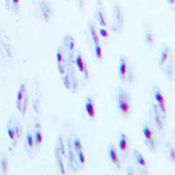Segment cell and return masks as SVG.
Wrapping results in <instances>:
<instances>
[{"label": "cell", "mask_w": 175, "mask_h": 175, "mask_svg": "<svg viewBox=\"0 0 175 175\" xmlns=\"http://www.w3.org/2000/svg\"><path fill=\"white\" fill-rule=\"evenodd\" d=\"M116 104L119 113L124 117H129L132 111V99L130 93L121 86H117L115 90Z\"/></svg>", "instance_id": "1"}, {"label": "cell", "mask_w": 175, "mask_h": 175, "mask_svg": "<svg viewBox=\"0 0 175 175\" xmlns=\"http://www.w3.org/2000/svg\"><path fill=\"white\" fill-rule=\"evenodd\" d=\"M117 74L120 81L124 84L131 85L136 80L133 67L125 55H121L119 57Z\"/></svg>", "instance_id": "2"}, {"label": "cell", "mask_w": 175, "mask_h": 175, "mask_svg": "<svg viewBox=\"0 0 175 175\" xmlns=\"http://www.w3.org/2000/svg\"><path fill=\"white\" fill-rule=\"evenodd\" d=\"M28 90H27V86L26 82H21L19 86V89L17 91V96H16V108L19 111V113L25 116L27 107H28Z\"/></svg>", "instance_id": "3"}, {"label": "cell", "mask_w": 175, "mask_h": 175, "mask_svg": "<svg viewBox=\"0 0 175 175\" xmlns=\"http://www.w3.org/2000/svg\"><path fill=\"white\" fill-rule=\"evenodd\" d=\"M113 23L110 26V30L120 32L125 26V14L120 4L115 3L113 5Z\"/></svg>", "instance_id": "4"}, {"label": "cell", "mask_w": 175, "mask_h": 175, "mask_svg": "<svg viewBox=\"0 0 175 175\" xmlns=\"http://www.w3.org/2000/svg\"><path fill=\"white\" fill-rule=\"evenodd\" d=\"M142 134H143V137L146 147L151 151H155L157 148V140H156L155 132L153 131L152 127L147 124L144 125L142 128Z\"/></svg>", "instance_id": "5"}, {"label": "cell", "mask_w": 175, "mask_h": 175, "mask_svg": "<svg viewBox=\"0 0 175 175\" xmlns=\"http://www.w3.org/2000/svg\"><path fill=\"white\" fill-rule=\"evenodd\" d=\"M152 96L155 101V104L158 106L160 112L164 116L166 117L167 113V102L162 90L158 86H153L152 88Z\"/></svg>", "instance_id": "6"}, {"label": "cell", "mask_w": 175, "mask_h": 175, "mask_svg": "<svg viewBox=\"0 0 175 175\" xmlns=\"http://www.w3.org/2000/svg\"><path fill=\"white\" fill-rule=\"evenodd\" d=\"M150 114L156 128L160 131H163L165 128V122L166 117L163 116V114L160 112V110H159V108H158V106L155 103H152L151 105Z\"/></svg>", "instance_id": "7"}, {"label": "cell", "mask_w": 175, "mask_h": 175, "mask_svg": "<svg viewBox=\"0 0 175 175\" xmlns=\"http://www.w3.org/2000/svg\"><path fill=\"white\" fill-rule=\"evenodd\" d=\"M74 62L78 69V71L82 75L85 80H89L90 78V72L89 67L82 56V54L80 51H75V54L74 55Z\"/></svg>", "instance_id": "8"}, {"label": "cell", "mask_w": 175, "mask_h": 175, "mask_svg": "<svg viewBox=\"0 0 175 175\" xmlns=\"http://www.w3.org/2000/svg\"><path fill=\"white\" fill-rule=\"evenodd\" d=\"M65 49L62 46H59L56 52V64H57V68L59 73L62 75L68 67L67 63V54L65 52Z\"/></svg>", "instance_id": "9"}, {"label": "cell", "mask_w": 175, "mask_h": 175, "mask_svg": "<svg viewBox=\"0 0 175 175\" xmlns=\"http://www.w3.org/2000/svg\"><path fill=\"white\" fill-rule=\"evenodd\" d=\"M96 17L97 22L102 27H106L108 23L106 20V13H105V8L102 5L101 0H96Z\"/></svg>", "instance_id": "10"}, {"label": "cell", "mask_w": 175, "mask_h": 175, "mask_svg": "<svg viewBox=\"0 0 175 175\" xmlns=\"http://www.w3.org/2000/svg\"><path fill=\"white\" fill-rule=\"evenodd\" d=\"M172 55V51L169 45L163 44V46L160 48V55H159V66L160 68L163 67V66L167 62V61L171 58Z\"/></svg>", "instance_id": "11"}, {"label": "cell", "mask_w": 175, "mask_h": 175, "mask_svg": "<svg viewBox=\"0 0 175 175\" xmlns=\"http://www.w3.org/2000/svg\"><path fill=\"white\" fill-rule=\"evenodd\" d=\"M84 106H85V110H86L88 116L90 119H95L97 115V110H96L94 98L91 96H88L86 97Z\"/></svg>", "instance_id": "12"}, {"label": "cell", "mask_w": 175, "mask_h": 175, "mask_svg": "<svg viewBox=\"0 0 175 175\" xmlns=\"http://www.w3.org/2000/svg\"><path fill=\"white\" fill-rule=\"evenodd\" d=\"M108 155L110 158V162L117 168V169H121L122 167V162H121V159L120 156L118 154V150L117 148L113 145H110L108 147Z\"/></svg>", "instance_id": "13"}, {"label": "cell", "mask_w": 175, "mask_h": 175, "mask_svg": "<svg viewBox=\"0 0 175 175\" xmlns=\"http://www.w3.org/2000/svg\"><path fill=\"white\" fill-rule=\"evenodd\" d=\"M39 7L41 16L43 17V20L46 22L49 21L52 17V9L50 4L47 2V0H39Z\"/></svg>", "instance_id": "14"}, {"label": "cell", "mask_w": 175, "mask_h": 175, "mask_svg": "<svg viewBox=\"0 0 175 175\" xmlns=\"http://www.w3.org/2000/svg\"><path fill=\"white\" fill-rule=\"evenodd\" d=\"M67 157H68V162H69V166L74 171H76L79 167L78 165V161L76 159V155L75 152L72 147V144L70 139H68L67 141Z\"/></svg>", "instance_id": "15"}, {"label": "cell", "mask_w": 175, "mask_h": 175, "mask_svg": "<svg viewBox=\"0 0 175 175\" xmlns=\"http://www.w3.org/2000/svg\"><path fill=\"white\" fill-rule=\"evenodd\" d=\"M33 138H34V144L35 147H40L43 142H44V135L42 132V127L40 122H36L34 125V131H33Z\"/></svg>", "instance_id": "16"}, {"label": "cell", "mask_w": 175, "mask_h": 175, "mask_svg": "<svg viewBox=\"0 0 175 175\" xmlns=\"http://www.w3.org/2000/svg\"><path fill=\"white\" fill-rule=\"evenodd\" d=\"M118 149L124 155H127L129 153V150H130L129 139H128L127 135L124 132H121L119 135Z\"/></svg>", "instance_id": "17"}, {"label": "cell", "mask_w": 175, "mask_h": 175, "mask_svg": "<svg viewBox=\"0 0 175 175\" xmlns=\"http://www.w3.org/2000/svg\"><path fill=\"white\" fill-rule=\"evenodd\" d=\"M162 69H163V72H164L165 75L170 81L174 80V60H173V55H172L171 58L167 61V62L163 66Z\"/></svg>", "instance_id": "18"}, {"label": "cell", "mask_w": 175, "mask_h": 175, "mask_svg": "<svg viewBox=\"0 0 175 175\" xmlns=\"http://www.w3.org/2000/svg\"><path fill=\"white\" fill-rule=\"evenodd\" d=\"M55 161L57 164V168L58 171L61 174H66V169H65V166H64V162H63V155L61 154L57 144L55 145Z\"/></svg>", "instance_id": "19"}, {"label": "cell", "mask_w": 175, "mask_h": 175, "mask_svg": "<svg viewBox=\"0 0 175 175\" xmlns=\"http://www.w3.org/2000/svg\"><path fill=\"white\" fill-rule=\"evenodd\" d=\"M88 30H89L90 38L93 41L94 45H100L101 44V39H100V35L98 33V31L96 30V26L92 21H89L88 23Z\"/></svg>", "instance_id": "20"}, {"label": "cell", "mask_w": 175, "mask_h": 175, "mask_svg": "<svg viewBox=\"0 0 175 175\" xmlns=\"http://www.w3.org/2000/svg\"><path fill=\"white\" fill-rule=\"evenodd\" d=\"M34 148H35V144H34L33 135H32V132L29 131L26 132V137H25V149L27 152L30 153L33 151Z\"/></svg>", "instance_id": "21"}, {"label": "cell", "mask_w": 175, "mask_h": 175, "mask_svg": "<svg viewBox=\"0 0 175 175\" xmlns=\"http://www.w3.org/2000/svg\"><path fill=\"white\" fill-rule=\"evenodd\" d=\"M144 40H145V44L150 46H152L155 44V34H154L151 27L148 26L146 29H145Z\"/></svg>", "instance_id": "22"}, {"label": "cell", "mask_w": 175, "mask_h": 175, "mask_svg": "<svg viewBox=\"0 0 175 175\" xmlns=\"http://www.w3.org/2000/svg\"><path fill=\"white\" fill-rule=\"evenodd\" d=\"M7 134L11 139V145H12V147H15L16 145H17V142H18V137H17V135H16V131H15V129H14V125H13V118H11L9 122V125L7 127Z\"/></svg>", "instance_id": "23"}, {"label": "cell", "mask_w": 175, "mask_h": 175, "mask_svg": "<svg viewBox=\"0 0 175 175\" xmlns=\"http://www.w3.org/2000/svg\"><path fill=\"white\" fill-rule=\"evenodd\" d=\"M133 154H134V158H135V160H136V163L137 164V166H141L143 168L148 167V162L145 160L143 154L137 149H136V148L133 149Z\"/></svg>", "instance_id": "24"}, {"label": "cell", "mask_w": 175, "mask_h": 175, "mask_svg": "<svg viewBox=\"0 0 175 175\" xmlns=\"http://www.w3.org/2000/svg\"><path fill=\"white\" fill-rule=\"evenodd\" d=\"M40 84L37 83L36 89L34 90V97H33V110L35 112L39 113L40 111Z\"/></svg>", "instance_id": "25"}, {"label": "cell", "mask_w": 175, "mask_h": 175, "mask_svg": "<svg viewBox=\"0 0 175 175\" xmlns=\"http://www.w3.org/2000/svg\"><path fill=\"white\" fill-rule=\"evenodd\" d=\"M72 147L75 151V153H77L78 151H82L83 150V145H82V143H81V140L80 137H75L73 139H72Z\"/></svg>", "instance_id": "26"}, {"label": "cell", "mask_w": 175, "mask_h": 175, "mask_svg": "<svg viewBox=\"0 0 175 175\" xmlns=\"http://www.w3.org/2000/svg\"><path fill=\"white\" fill-rule=\"evenodd\" d=\"M166 154H167V158L168 160L171 161V163H174L175 162V157H174V147L172 144L170 143H166Z\"/></svg>", "instance_id": "27"}, {"label": "cell", "mask_w": 175, "mask_h": 175, "mask_svg": "<svg viewBox=\"0 0 175 175\" xmlns=\"http://www.w3.org/2000/svg\"><path fill=\"white\" fill-rule=\"evenodd\" d=\"M76 155V159L78 161V165L80 166V167H84L87 165V158L86 155L84 153V151H80L77 153H75Z\"/></svg>", "instance_id": "28"}, {"label": "cell", "mask_w": 175, "mask_h": 175, "mask_svg": "<svg viewBox=\"0 0 175 175\" xmlns=\"http://www.w3.org/2000/svg\"><path fill=\"white\" fill-rule=\"evenodd\" d=\"M94 52H95V56L96 58L97 61H102L103 59V52H102V48L100 45H94Z\"/></svg>", "instance_id": "29"}, {"label": "cell", "mask_w": 175, "mask_h": 175, "mask_svg": "<svg viewBox=\"0 0 175 175\" xmlns=\"http://www.w3.org/2000/svg\"><path fill=\"white\" fill-rule=\"evenodd\" d=\"M13 125H14V129H15L18 139H20V137L22 136V132H23L22 125H20V122L19 121H17L16 119H13Z\"/></svg>", "instance_id": "30"}, {"label": "cell", "mask_w": 175, "mask_h": 175, "mask_svg": "<svg viewBox=\"0 0 175 175\" xmlns=\"http://www.w3.org/2000/svg\"><path fill=\"white\" fill-rule=\"evenodd\" d=\"M0 166H1V171L4 174H7L9 171V162L6 157H4L0 161Z\"/></svg>", "instance_id": "31"}, {"label": "cell", "mask_w": 175, "mask_h": 175, "mask_svg": "<svg viewBox=\"0 0 175 175\" xmlns=\"http://www.w3.org/2000/svg\"><path fill=\"white\" fill-rule=\"evenodd\" d=\"M10 3H11V10H13L15 13L19 14L20 10V0H10Z\"/></svg>", "instance_id": "32"}, {"label": "cell", "mask_w": 175, "mask_h": 175, "mask_svg": "<svg viewBox=\"0 0 175 175\" xmlns=\"http://www.w3.org/2000/svg\"><path fill=\"white\" fill-rule=\"evenodd\" d=\"M98 33H99L100 36L102 37V38H105V39L110 38V32H109V31L105 27H102V26L100 27L98 29Z\"/></svg>", "instance_id": "33"}, {"label": "cell", "mask_w": 175, "mask_h": 175, "mask_svg": "<svg viewBox=\"0 0 175 175\" xmlns=\"http://www.w3.org/2000/svg\"><path fill=\"white\" fill-rule=\"evenodd\" d=\"M5 5L7 6V8L9 10H11V3H10V0H5Z\"/></svg>", "instance_id": "34"}, {"label": "cell", "mask_w": 175, "mask_h": 175, "mask_svg": "<svg viewBox=\"0 0 175 175\" xmlns=\"http://www.w3.org/2000/svg\"><path fill=\"white\" fill-rule=\"evenodd\" d=\"M134 172H135V171H134L133 169H128L127 172H126V173H127V174H135Z\"/></svg>", "instance_id": "35"}, {"label": "cell", "mask_w": 175, "mask_h": 175, "mask_svg": "<svg viewBox=\"0 0 175 175\" xmlns=\"http://www.w3.org/2000/svg\"><path fill=\"white\" fill-rule=\"evenodd\" d=\"M166 1H167L171 5H174V0H166Z\"/></svg>", "instance_id": "36"}]
</instances>
